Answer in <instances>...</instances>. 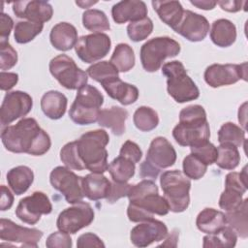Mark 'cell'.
<instances>
[{"label": "cell", "mask_w": 248, "mask_h": 248, "mask_svg": "<svg viewBox=\"0 0 248 248\" xmlns=\"http://www.w3.org/2000/svg\"><path fill=\"white\" fill-rule=\"evenodd\" d=\"M67 104L66 96L57 90L46 92L41 99V108L44 114L52 120L60 119L65 114Z\"/></svg>", "instance_id": "obj_26"}, {"label": "cell", "mask_w": 248, "mask_h": 248, "mask_svg": "<svg viewBox=\"0 0 248 248\" xmlns=\"http://www.w3.org/2000/svg\"><path fill=\"white\" fill-rule=\"evenodd\" d=\"M190 3L202 10H212L217 5L216 1H208V0H191Z\"/></svg>", "instance_id": "obj_55"}, {"label": "cell", "mask_w": 248, "mask_h": 248, "mask_svg": "<svg viewBox=\"0 0 248 248\" xmlns=\"http://www.w3.org/2000/svg\"><path fill=\"white\" fill-rule=\"evenodd\" d=\"M109 62L118 70V72H129L135 66V54L133 48L128 44H118L113 50Z\"/></svg>", "instance_id": "obj_34"}, {"label": "cell", "mask_w": 248, "mask_h": 248, "mask_svg": "<svg viewBox=\"0 0 248 248\" xmlns=\"http://www.w3.org/2000/svg\"><path fill=\"white\" fill-rule=\"evenodd\" d=\"M73 245L70 233L62 231L54 232L48 235L46 241L47 248H71Z\"/></svg>", "instance_id": "obj_47"}, {"label": "cell", "mask_w": 248, "mask_h": 248, "mask_svg": "<svg viewBox=\"0 0 248 248\" xmlns=\"http://www.w3.org/2000/svg\"><path fill=\"white\" fill-rule=\"evenodd\" d=\"M173 30L190 42H201L209 32V22L203 16L184 10L181 20Z\"/></svg>", "instance_id": "obj_19"}, {"label": "cell", "mask_w": 248, "mask_h": 248, "mask_svg": "<svg viewBox=\"0 0 248 248\" xmlns=\"http://www.w3.org/2000/svg\"><path fill=\"white\" fill-rule=\"evenodd\" d=\"M77 246L78 248L85 247H105L102 239L93 232H85L81 234L77 240Z\"/></svg>", "instance_id": "obj_50"}, {"label": "cell", "mask_w": 248, "mask_h": 248, "mask_svg": "<svg viewBox=\"0 0 248 248\" xmlns=\"http://www.w3.org/2000/svg\"><path fill=\"white\" fill-rule=\"evenodd\" d=\"M110 38L105 33H93L78 39L75 50L79 59L85 63H93L104 58L109 51Z\"/></svg>", "instance_id": "obj_16"}, {"label": "cell", "mask_w": 248, "mask_h": 248, "mask_svg": "<svg viewBox=\"0 0 248 248\" xmlns=\"http://www.w3.org/2000/svg\"><path fill=\"white\" fill-rule=\"evenodd\" d=\"M18 81V75L16 73H10L2 71L0 74V88L2 91H9Z\"/></svg>", "instance_id": "obj_51"}, {"label": "cell", "mask_w": 248, "mask_h": 248, "mask_svg": "<svg viewBox=\"0 0 248 248\" xmlns=\"http://www.w3.org/2000/svg\"><path fill=\"white\" fill-rule=\"evenodd\" d=\"M176 161V151L170 142L164 137L155 138L147 150L145 160L140 164V176L154 180L161 170L173 166Z\"/></svg>", "instance_id": "obj_8"}, {"label": "cell", "mask_w": 248, "mask_h": 248, "mask_svg": "<svg viewBox=\"0 0 248 248\" xmlns=\"http://www.w3.org/2000/svg\"><path fill=\"white\" fill-rule=\"evenodd\" d=\"M111 16L118 24L133 22L147 16V7L143 1L124 0L112 6Z\"/></svg>", "instance_id": "obj_21"}, {"label": "cell", "mask_w": 248, "mask_h": 248, "mask_svg": "<svg viewBox=\"0 0 248 248\" xmlns=\"http://www.w3.org/2000/svg\"><path fill=\"white\" fill-rule=\"evenodd\" d=\"M82 24L87 30L93 33H102V31L110 28L106 14L97 9H89L82 14Z\"/></svg>", "instance_id": "obj_36"}, {"label": "cell", "mask_w": 248, "mask_h": 248, "mask_svg": "<svg viewBox=\"0 0 248 248\" xmlns=\"http://www.w3.org/2000/svg\"><path fill=\"white\" fill-rule=\"evenodd\" d=\"M104 96L93 85L85 84L78 90L69 116L78 125H89L98 121Z\"/></svg>", "instance_id": "obj_6"}, {"label": "cell", "mask_w": 248, "mask_h": 248, "mask_svg": "<svg viewBox=\"0 0 248 248\" xmlns=\"http://www.w3.org/2000/svg\"><path fill=\"white\" fill-rule=\"evenodd\" d=\"M162 74L167 78L168 93L175 102L186 103L199 98L200 90L180 61L173 60L164 64Z\"/></svg>", "instance_id": "obj_5"}, {"label": "cell", "mask_w": 248, "mask_h": 248, "mask_svg": "<svg viewBox=\"0 0 248 248\" xmlns=\"http://www.w3.org/2000/svg\"><path fill=\"white\" fill-rule=\"evenodd\" d=\"M245 140V130L232 122L224 123L218 131V141L220 144H232L235 147L241 146Z\"/></svg>", "instance_id": "obj_37"}, {"label": "cell", "mask_w": 248, "mask_h": 248, "mask_svg": "<svg viewBox=\"0 0 248 248\" xmlns=\"http://www.w3.org/2000/svg\"><path fill=\"white\" fill-rule=\"evenodd\" d=\"M33 107L32 97L23 91L8 92L1 105L0 122L2 126H9L13 121L27 115Z\"/></svg>", "instance_id": "obj_17"}, {"label": "cell", "mask_w": 248, "mask_h": 248, "mask_svg": "<svg viewBox=\"0 0 248 248\" xmlns=\"http://www.w3.org/2000/svg\"><path fill=\"white\" fill-rule=\"evenodd\" d=\"M153 31V22L149 17L130 22L127 26V34L133 42L145 40Z\"/></svg>", "instance_id": "obj_42"}, {"label": "cell", "mask_w": 248, "mask_h": 248, "mask_svg": "<svg viewBox=\"0 0 248 248\" xmlns=\"http://www.w3.org/2000/svg\"><path fill=\"white\" fill-rule=\"evenodd\" d=\"M182 168L183 173L188 178L194 180L202 178L207 170V165H205L202 160H200L197 156H195L192 153L184 158Z\"/></svg>", "instance_id": "obj_43"}, {"label": "cell", "mask_w": 248, "mask_h": 248, "mask_svg": "<svg viewBox=\"0 0 248 248\" xmlns=\"http://www.w3.org/2000/svg\"><path fill=\"white\" fill-rule=\"evenodd\" d=\"M127 197L130 202L127 216L132 222L148 221L153 219L155 214L164 216L170 211L166 199L159 195L158 187L153 180L143 179L131 185Z\"/></svg>", "instance_id": "obj_2"}, {"label": "cell", "mask_w": 248, "mask_h": 248, "mask_svg": "<svg viewBox=\"0 0 248 248\" xmlns=\"http://www.w3.org/2000/svg\"><path fill=\"white\" fill-rule=\"evenodd\" d=\"M60 159L64 165L76 170H85V166L78 154L77 140L66 143L60 150Z\"/></svg>", "instance_id": "obj_41"}, {"label": "cell", "mask_w": 248, "mask_h": 248, "mask_svg": "<svg viewBox=\"0 0 248 248\" xmlns=\"http://www.w3.org/2000/svg\"><path fill=\"white\" fill-rule=\"evenodd\" d=\"M82 189L84 197L90 201L107 199L110 189V181L103 173L91 172L83 177Z\"/></svg>", "instance_id": "obj_24"}, {"label": "cell", "mask_w": 248, "mask_h": 248, "mask_svg": "<svg viewBox=\"0 0 248 248\" xmlns=\"http://www.w3.org/2000/svg\"><path fill=\"white\" fill-rule=\"evenodd\" d=\"M108 170L115 182H128L135 174L136 164L119 155L108 165Z\"/></svg>", "instance_id": "obj_33"}, {"label": "cell", "mask_w": 248, "mask_h": 248, "mask_svg": "<svg viewBox=\"0 0 248 248\" xmlns=\"http://www.w3.org/2000/svg\"><path fill=\"white\" fill-rule=\"evenodd\" d=\"M168 233V228L165 223L153 218L140 222L134 227L130 233V239L137 247H146L154 242L165 239Z\"/></svg>", "instance_id": "obj_18"}, {"label": "cell", "mask_w": 248, "mask_h": 248, "mask_svg": "<svg viewBox=\"0 0 248 248\" xmlns=\"http://www.w3.org/2000/svg\"><path fill=\"white\" fill-rule=\"evenodd\" d=\"M78 31L76 27L68 22H59L54 25L49 34L52 46L60 51L73 48L78 42Z\"/></svg>", "instance_id": "obj_23"}, {"label": "cell", "mask_w": 248, "mask_h": 248, "mask_svg": "<svg viewBox=\"0 0 248 248\" xmlns=\"http://www.w3.org/2000/svg\"><path fill=\"white\" fill-rule=\"evenodd\" d=\"M222 10L230 12V13H235L242 9V6L246 4V2L242 1H218L216 2Z\"/></svg>", "instance_id": "obj_54"}, {"label": "cell", "mask_w": 248, "mask_h": 248, "mask_svg": "<svg viewBox=\"0 0 248 248\" xmlns=\"http://www.w3.org/2000/svg\"><path fill=\"white\" fill-rule=\"evenodd\" d=\"M52 211V204L48 197L40 191L21 199L16 208V217L23 223L35 225L42 215H47Z\"/></svg>", "instance_id": "obj_15"}, {"label": "cell", "mask_w": 248, "mask_h": 248, "mask_svg": "<svg viewBox=\"0 0 248 248\" xmlns=\"http://www.w3.org/2000/svg\"><path fill=\"white\" fill-rule=\"evenodd\" d=\"M94 220V210L85 202H78L65 208L57 217L56 226L59 231L74 234L82 228L89 226Z\"/></svg>", "instance_id": "obj_12"}, {"label": "cell", "mask_w": 248, "mask_h": 248, "mask_svg": "<svg viewBox=\"0 0 248 248\" xmlns=\"http://www.w3.org/2000/svg\"><path fill=\"white\" fill-rule=\"evenodd\" d=\"M160 185L170 211H185L190 203L189 191L191 181L178 170L164 171L160 176Z\"/></svg>", "instance_id": "obj_7"}, {"label": "cell", "mask_w": 248, "mask_h": 248, "mask_svg": "<svg viewBox=\"0 0 248 248\" xmlns=\"http://www.w3.org/2000/svg\"><path fill=\"white\" fill-rule=\"evenodd\" d=\"M210 39L217 46L228 47L236 40V27L231 20L219 18L212 23Z\"/></svg>", "instance_id": "obj_27"}, {"label": "cell", "mask_w": 248, "mask_h": 248, "mask_svg": "<svg viewBox=\"0 0 248 248\" xmlns=\"http://www.w3.org/2000/svg\"><path fill=\"white\" fill-rule=\"evenodd\" d=\"M98 1H76V4L78 5L80 8H88L91 5L96 4Z\"/></svg>", "instance_id": "obj_56"}, {"label": "cell", "mask_w": 248, "mask_h": 248, "mask_svg": "<svg viewBox=\"0 0 248 248\" xmlns=\"http://www.w3.org/2000/svg\"><path fill=\"white\" fill-rule=\"evenodd\" d=\"M13 12L19 18H25L28 21L40 23L48 21L53 15L51 5L46 1L39 0L14 2Z\"/></svg>", "instance_id": "obj_20"}, {"label": "cell", "mask_w": 248, "mask_h": 248, "mask_svg": "<svg viewBox=\"0 0 248 248\" xmlns=\"http://www.w3.org/2000/svg\"><path fill=\"white\" fill-rule=\"evenodd\" d=\"M6 178L12 191L19 196L24 194L33 183L34 173L27 166H17L7 172Z\"/></svg>", "instance_id": "obj_30"}, {"label": "cell", "mask_w": 248, "mask_h": 248, "mask_svg": "<svg viewBox=\"0 0 248 248\" xmlns=\"http://www.w3.org/2000/svg\"><path fill=\"white\" fill-rule=\"evenodd\" d=\"M154 11L160 19L170 28H174L182 18L184 9L179 1H152Z\"/></svg>", "instance_id": "obj_29"}, {"label": "cell", "mask_w": 248, "mask_h": 248, "mask_svg": "<svg viewBox=\"0 0 248 248\" xmlns=\"http://www.w3.org/2000/svg\"><path fill=\"white\" fill-rule=\"evenodd\" d=\"M203 78L213 88L231 85L240 79L247 80V63L212 64L205 69Z\"/></svg>", "instance_id": "obj_14"}, {"label": "cell", "mask_w": 248, "mask_h": 248, "mask_svg": "<svg viewBox=\"0 0 248 248\" xmlns=\"http://www.w3.org/2000/svg\"><path fill=\"white\" fill-rule=\"evenodd\" d=\"M1 140L8 151L33 156L44 155L51 145L48 134L41 129L36 119L32 117L22 118L16 125L4 128Z\"/></svg>", "instance_id": "obj_1"}, {"label": "cell", "mask_w": 248, "mask_h": 248, "mask_svg": "<svg viewBox=\"0 0 248 248\" xmlns=\"http://www.w3.org/2000/svg\"><path fill=\"white\" fill-rule=\"evenodd\" d=\"M130 188L131 184L127 182H110V189L107 197V202L108 203H114L119 199L127 197Z\"/></svg>", "instance_id": "obj_48"}, {"label": "cell", "mask_w": 248, "mask_h": 248, "mask_svg": "<svg viewBox=\"0 0 248 248\" xmlns=\"http://www.w3.org/2000/svg\"><path fill=\"white\" fill-rule=\"evenodd\" d=\"M0 208L2 211L8 210L12 207L14 203V196L11 191L5 186H1V199H0Z\"/></svg>", "instance_id": "obj_53"}, {"label": "cell", "mask_w": 248, "mask_h": 248, "mask_svg": "<svg viewBox=\"0 0 248 248\" xmlns=\"http://www.w3.org/2000/svg\"><path fill=\"white\" fill-rule=\"evenodd\" d=\"M119 155L137 164L140 162V160L142 157V151L136 142L132 140H126L120 149Z\"/></svg>", "instance_id": "obj_49"}, {"label": "cell", "mask_w": 248, "mask_h": 248, "mask_svg": "<svg viewBox=\"0 0 248 248\" xmlns=\"http://www.w3.org/2000/svg\"><path fill=\"white\" fill-rule=\"evenodd\" d=\"M108 141L109 136L103 129L89 131L80 136L77 140L78 150L85 170L97 173L108 170V155L106 146Z\"/></svg>", "instance_id": "obj_4"}, {"label": "cell", "mask_w": 248, "mask_h": 248, "mask_svg": "<svg viewBox=\"0 0 248 248\" xmlns=\"http://www.w3.org/2000/svg\"><path fill=\"white\" fill-rule=\"evenodd\" d=\"M44 28V23L32 21H18L15 26L14 37L18 44H27L38 36Z\"/></svg>", "instance_id": "obj_39"}, {"label": "cell", "mask_w": 248, "mask_h": 248, "mask_svg": "<svg viewBox=\"0 0 248 248\" xmlns=\"http://www.w3.org/2000/svg\"><path fill=\"white\" fill-rule=\"evenodd\" d=\"M42 237L43 232L38 229L22 227L5 218L0 220V238L8 242V244L4 245L37 248L38 242Z\"/></svg>", "instance_id": "obj_13"}, {"label": "cell", "mask_w": 248, "mask_h": 248, "mask_svg": "<svg viewBox=\"0 0 248 248\" xmlns=\"http://www.w3.org/2000/svg\"><path fill=\"white\" fill-rule=\"evenodd\" d=\"M83 177L77 175L71 169L58 166L54 168L49 174L51 186L59 191L68 203H76L84 198L82 189Z\"/></svg>", "instance_id": "obj_11"}, {"label": "cell", "mask_w": 248, "mask_h": 248, "mask_svg": "<svg viewBox=\"0 0 248 248\" xmlns=\"http://www.w3.org/2000/svg\"><path fill=\"white\" fill-rule=\"evenodd\" d=\"M172 137L181 146L194 147L210 138V128L204 108L191 105L179 112V123L172 130Z\"/></svg>", "instance_id": "obj_3"}, {"label": "cell", "mask_w": 248, "mask_h": 248, "mask_svg": "<svg viewBox=\"0 0 248 248\" xmlns=\"http://www.w3.org/2000/svg\"><path fill=\"white\" fill-rule=\"evenodd\" d=\"M128 118V111L117 106H113L109 108L101 109L98 124L102 127H106L111 130L116 136H121L125 133V122Z\"/></svg>", "instance_id": "obj_25"}, {"label": "cell", "mask_w": 248, "mask_h": 248, "mask_svg": "<svg viewBox=\"0 0 248 248\" xmlns=\"http://www.w3.org/2000/svg\"><path fill=\"white\" fill-rule=\"evenodd\" d=\"M240 162V154L234 145L220 144L217 147V158L215 164L223 170H234Z\"/></svg>", "instance_id": "obj_38"}, {"label": "cell", "mask_w": 248, "mask_h": 248, "mask_svg": "<svg viewBox=\"0 0 248 248\" xmlns=\"http://www.w3.org/2000/svg\"><path fill=\"white\" fill-rule=\"evenodd\" d=\"M203 248H232L234 247L237 240V234L229 226L214 233H208L203 237Z\"/></svg>", "instance_id": "obj_32"}, {"label": "cell", "mask_w": 248, "mask_h": 248, "mask_svg": "<svg viewBox=\"0 0 248 248\" xmlns=\"http://www.w3.org/2000/svg\"><path fill=\"white\" fill-rule=\"evenodd\" d=\"M0 68L2 71L10 70L17 62V52L9 42H0Z\"/></svg>", "instance_id": "obj_46"}, {"label": "cell", "mask_w": 248, "mask_h": 248, "mask_svg": "<svg viewBox=\"0 0 248 248\" xmlns=\"http://www.w3.org/2000/svg\"><path fill=\"white\" fill-rule=\"evenodd\" d=\"M133 121L137 129L140 131L150 132L158 126L159 116L153 108L146 106H141L134 112Z\"/></svg>", "instance_id": "obj_35"}, {"label": "cell", "mask_w": 248, "mask_h": 248, "mask_svg": "<svg viewBox=\"0 0 248 248\" xmlns=\"http://www.w3.org/2000/svg\"><path fill=\"white\" fill-rule=\"evenodd\" d=\"M180 52V45L175 40L164 36L156 37L145 42L140 47V62L146 72L158 71L163 62L170 57H174Z\"/></svg>", "instance_id": "obj_9"}, {"label": "cell", "mask_w": 248, "mask_h": 248, "mask_svg": "<svg viewBox=\"0 0 248 248\" xmlns=\"http://www.w3.org/2000/svg\"><path fill=\"white\" fill-rule=\"evenodd\" d=\"M107 94L124 106L135 103L139 98V89L130 83L124 82L120 78H115L102 83Z\"/></svg>", "instance_id": "obj_22"}, {"label": "cell", "mask_w": 248, "mask_h": 248, "mask_svg": "<svg viewBox=\"0 0 248 248\" xmlns=\"http://www.w3.org/2000/svg\"><path fill=\"white\" fill-rule=\"evenodd\" d=\"M191 153L202 160L205 165L209 166L215 163L217 158V147L211 142L205 141L200 145L190 147Z\"/></svg>", "instance_id": "obj_45"}, {"label": "cell", "mask_w": 248, "mask_h": 248, "mask_svg": "<svg viewBox=\"0 0 248 248\" xmlns=\"http://www.w3.org/2000/svg\"><path fill=\"white\" fill-rule=\"evenodd\" d=\"M242 196L243 193L232 188L225 187V190L223 191L219 199L220 208L225 210L226 212H230L238 208L243 202Z\"/></svg>", "instance_id": "obj_44"}, {"label": "cell", "mask_w": 248, "mask_h": 248, "mask_svg": "<svg viewBox=\"0 0 248 248\" xmlns=\"http://www.w3.org/2000/svg\"><path fill=\"white\" fill-rule=\"evenodd\" d=\"M86 73L92 79L102 84L118 78L119 72L109 61H100L88 67Z\"/></svg>", "instance_id": "obj_40"}, {"label": "cell", "mask_w": 248, "mask_h": 248, "mask_svg": "<svg viewBox=\"0 0 248 248\" xmlns=\"http://www.w3.org/2000/svg\"><path fill=\"white\" fill-rule=\"evenodd\" d=\"M197 228L206 234L214 233L222 230L226 225V215L224 212L214 208H204L196 219Z\"/></svg>", "instance_id": "obj_28"}, {"label": "cell", "mask_w": 248, "mask_h": 248, "mask_svg": "<svg viewBox=\"0 0 248 248\" xmlns=\"http://www.w3.org/2000/svg\"><path fill=\"white\" fill-rule=\"evenodd\" d=\"M247 209H248V199H244L242 204L230 212H227L226 221L227 226L232 228L237 236L241 238H247L248 236V221H247Z\"/></svg>", "instance_id": "obj_31"}, {"label": "cell", "mask_w": 248, "mask_h": 248, "mask_svg": "<svg viewBox=\"0 0 248 248\" xmlns=\"http://www.w3.org/2000/svg\"><path fill=\"white\" fill-rule=\"evenodd\" d=\"M13 26H14V21L12 17L9 15L4 14L2 12L1 24H0V42H8Z\"/></svg>", "instance_id": "obj_52"}, {"label": "cell", "mask_w": 248, "mask_h": 248, "mask_svg": "<svg viewBox=\"0 0 248 248\" xmlns=\"http://www.w3.org/2000/svg\"><path fill=\"white\" fill-rule=\"evenodd\" d=\"M49 72L52 77L65 88L78 90L87 83V73L78 68L73 58L59 54L49 62Z\"/></svg>", "instance_id": "obj_10"}]
</instances>
